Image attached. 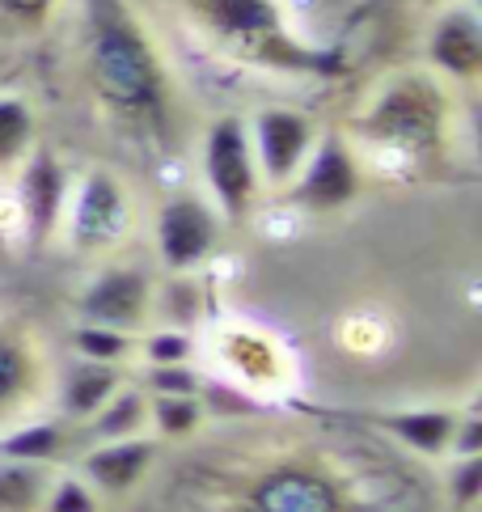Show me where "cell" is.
Masks as SVG:
<instances>
[{
  "label": "cell",
  "instance_id": "3957f363",
  "mask_svg": "<svg viewBox=\"0 0 482 512\" xmlns=\"http://www.w3.org/2000/svg\"><path fill=\"white\" fill-rule=\"evenodd\" d=\"M203 178H208L216 204L229 221H241L250 212L258 191V166L250 149V127L241 119L212 123L208 140H203Z\"/></svg>",
  "mask_w": 482,
  "mask_h": 512
},
{
  "label": "cell",
  "instance_id": "7c38bea8",
  "mask_svg": "<svg viewBox=\"0 0 482 512\" xmlns=\"http://www.w3.org/2000/svg\"><path fill=\"white\" fill-rule=\"evenodd\" d=\"M68 204V174L51 153H30L26 174H22V212L34 237H51L55 225L64 221Z\"/></svg>",
  "mask_w": 482,
  "mask_h": 512
},
{
  "label": "cell",
  "instance_id": "ba28073f",
  "mask_svg": "<svg viewBox=\"0 0 482 512\" xmlns=\"http://www.w3.org/2000/svg\"><path fill=\"white\" fill-rule=\"evenodd\" d=\"M157 246L170 271H191L220 246V221L199 195H174L157 216Z\"/></svg>",
  "mask_w": 482,
  "mask_h": 512
},
{
  "label": "cell",
  "instance_id": "5bb4252c",
  "mask_svg": "<svg viewBox=\"0 0 482 512\" xmlns=\"http://www.w3.org/2000/svg\"><path fill=\"white\" fill-rule=\"evenodd\" d=\"M377 424L419 453H444L453 445L457 415H449V411H394V415H381Z\"/></svg>",
  "mask_w": 482,
  "mask_h": 512
},
{
  "label": "cell",
  "instance_id": "8992f818",
  "mask_svg": "<svg viewBox=\"0 0 482 512\" xmlns=\"http://www.w3.org/2000/svg\"><path fill=\"white\" fill-rule=\"evenodd\" d=\"M356 191H360V166H356V157H351L347 140L335 132L313 140V149L301 166V178H296V187H292L296 204H305L313 212H335V208L351 204Z\"/></svg>",
  "mask_w": 482,
  "mask_h": 512
},
{
  "label": "cell",
  "instance_id": "e0dca14e",
  "mask_svg": "<svg viewBox=\"0 0 482 512\" xmlns=\"http://www.w3.org/2000/svg\"><path fill=\"white\" fill-rule=\"evenodd\" d=\"M34 386V360L30 347L13 335H0V415L22 407V398Z\"/></svg>",
  "mask_w": 482,
  "mask_h": 512
},
{
  "label": "cell",
  "instance_id": "8fae6325",
  "mask_svg": "<svg viewBox=\"0 0 482 512\" xmlns=\"http://www.w3.org/2000/svg\"><path fill=\"white\" fill-rule=\"evenodd\" d=\"M428 56L444 77L474 81L482 72V22L474 9H444L428 34Z\"/></svg>",
  "mask_w": 482,
  "mask_h": 512
},
{
  "label": "cell",
  "instance_id": "52a82bcc",
  "mask_svg": "<svg viewBox=\"0 0 482 512\" xmlns=\"http://www.w3.org/2000/svg\"><path fill=\"white\" fill-rule=\"evenodd\" d=\"M318 140V127L301 111H284V106H271V111H258L254 127H250V149H254V166L263 170L271 182H292L301 174L305 157Z\"/></svg>",
  "mask_w": 482,
  "mask_h": 512
},
{
  "label": "cell",
  "instance_id": "7402d4cb",
  "mask_svg": "<svg viewBox=\"0 0 482 512\" xmlns=\"http://www.w3.org/2000/svg\"><path fill=\"white\" fill-rule=\"evenodd\" d=\"M199 402L195 394H157L153 402V419L165 436H187L195 424H199Z\"/></svg>",
  "mask_w": 482,
  "mask_h": 512
},
{
  "label": "cell",
  "instance_id": "9c48e42d",
  "mask_svg": "<svg viewBox=\"0 0 482 512\" xmlns=\"http://www.w3.org/2000/svg\"><path fill=\"white\" fill-rule=\"evenodd\" d=\"M250 512H347L335 479L309 466H275L250 487Z\"/></svg>",
  "mask_w": 482,
  "mask_h": 512
},
{
  "label": "cell",
  "instance_id": "ac0fdd59",
  "mask_svg": "<svg viewBox=\"0 0 482 512\" xmlns=\"http://www.w3.org/2000/svg\"><path fill=\"white\" fill-rule=\"evenodd\" d=\"M34 144V115L22 98H0V170H13L30 157Z\"/></svg>",
  "mask_w": 482,
  "mask_h": 512
},
{
  "label": "cell",
  "instance_id": "83f0119b",
  "mask_svg": "<svg viewBox=\"0 0 482 512\" xmlns=\"http://www.w3.org/2000/svg\"><path fill=\"white\" fill-rule=\"evenodd\" d=\"M453 449L461 457H470V453L482 449V424L478 419H466V428H453Z\"/></svg>",
  "mask_w": 482,
  "mask_h": 512
},
{
  "label": "cell",
  "instance_id": "44dd1931",
  "mask_svg": "<svg viewBox=\"0 0 482 512\" xmlns=\"http://www.w3.org/2000/svg\"><path fill=\"white\" fill-rule=\"evenodd\" d=\"M77 352L85 360H98V364H119L127 352H132V339H127V331H110V326H81L77 331Z\"/></svg>",
  "mask_w": 482,
  "mask_h": 512
},
{
  "label": "cell",
  "instance_id": "cb8c5ba5",
  "mask_svg": "<svg viewBox=\"0 0 482 512\" xmlns=\"http://www.w3.org/2000/svg\"><path fill=\"white\" fill-rule=\"evenodd\" d=\"M47 512H98V500L94 491L77 479H60L51 487V500H47Z\"/></svg>",
  "mask_w": 482,
  "mask_h": 512
},
{
  "label": "cell",
  "instance_id": "d4e9b609",
  "mask_svg": "<svg viewBox=\"0 0 482 512\" xmlns=\"http://www.w3.org/2000/svg\"><path fill=\"white\" fill-rule=\"evenodd\" d=\"M144 352L153 364H187L191 360V339L178 335V331H161V335L148 339Z\"/></svg>",
  "mask_w": 482,
  "mask_h": 512
},
{
  "label": "cell",
  "instance_id": "9a60e30c",
  "mask_svg": "<svg viewBox=\"0 0 482 512\" xmlns=\"http://www.w3.org/2000/svg\"><path fill=\"white\" fill-rule=\"evenodd\" d=\"M119 390V369L115 364H98V360H85L68 373L64 381V411L72 419H85V415H98L110 394Z\"/></svg>",
  "mask_w": 482,
  "mask_h": 512
},
{
  "label": "cell",
  "instance_id": "ffe728a7",
  "mask_svg": "<svg viewBox=\"0 0 482 512\" xmlns=\"http://www.w3.org/2000/svg\"><path fill=\"white\" fill-rule=\"evenodd\" d=\"M0 453L9 457V462H51L55 453H60V428L55 424H30L22 432H13L0 441Z\"/></svg>",
  "mask_w": 482,
  "mask_h": 512
},
{
  "label": "cell",
  "instance_id": "603a6c76",
  "mask_svg": "<svg viewBox=\"0 0 482 512\" xmlns=\"http://www.w3.org/2000/svg\"><path fill=\"white\" fill-rule=\"evenodd\" d=\"M449 491H453V500H457L461 508H474V504L482 500V453L461 457L457 470H453Z\"/></svg>",
  "mask_w": 482,
  "mask_h": 512
},
{
  "label": "cell",
  "instance_id": "4fadbf2b",
  "mask_svg": "<svg viewBox=\"0 0 482 512\" xmlns=\"http://www.w3.org/2000/svg\"><path fill=\"white\" fill-rule=\"evenodd\" d=\"M153 441H140V436H123V441H102V449H94L85 457V474L94 479L98 487L115 491V496H123V491H132L144 470L153 466Z\"/></svg>",
  "mask_w": 482,
  "mask_h": 512
},
{
  "label": "cell",
  "instance_id": "484cf974",
  "mask_svg": "<svg viewBox=\"0 0 482 512\" xmlns=\"http://www.w3.org/2000/svg\"><path fill=\"white\" fill-rule=\"evenodd\" d=\"M153 390L157 394H195L199 390V377L187 369V364H153Z\"/></svg>",
  "mask_w": 482,
  "mask_h": 512
},
{
  "label": "cell",
  "instance_id": "4316f807",
  "mask_svg": "<svg viewBox=\"0 0 482 512\" xmlns=\"http://www.w3.org/2000/svg\"><path fill=\"white\" fill-rule=\"evenodd\" d=\"M55 0H0V9H5L9 17H17V22H43V17L51 13Z\"/></svg>",
  "mask_w": 482,
  "mask_h": 512
},
{
  "label": "cell",
  "instance_id": "7a4b0ae2",
  "mask_svg": "<svg viewBox=\"0 0 482 512\" xmlns=\"http://www.w3.org/2000/svg\"><path fill=\"white\" fill-rule=\"evenodd\" d=\"M191 9L208 34H216L246 60H263L275 68H330L318 51H305L284 30L275 0H191Z\"/></svg>",
  "mask_w": 482,
  "mask_h": 512
},
{
  "label": "cell",
  "instance_id": "277c9868",
  "mask_svg": "<svg viewBox=\"0 0 482 512\" xmlns=\"http://www.w3.org/2000/svg\"><path fill=\"white\" fill-rule=\"evenodd\" d=\"M368 132L389 140L394 149H428L440 136V98L432 94L428 81H402L389 85L373 106V119H368Z\"/></svg>",
  "mask_w": 482,
  "mask_h": 512
},
{
  "label": "cell",
  "instance_id": "5b68a950",
  "mask_svg": "<svg viewBox=\"0 0 482 512\" xmlns=\"http://www.w3.org/2000/svg\"><path fill=\"white\" fill-rule=\"evenodd\" d=\"M64 221H68V242L85 254L119 242V233L127 225V195L119 187V178H110L102 170L85 174L72 204H64Z\"/></svg>",
  "mask_w": 482,
  "mask_h": 512
},
{
  "label": "cell",
  "instance_id": "30bf717a",
  "mask_svg": "<svg viewBox=\"0 0 482 512\" xmlns=\"http://www.w3.org/2000/svg\"><path fill=\"white\" fill-rule=\"evenodd\" d=\"M148 309V276L132 267H110L85 288L81 318L89 326H110V331H132Z\"/></svg>",
  "mask_w": 482,
  "mask_h": 512
},
{
  "label": "cell",
  "instance_id": "d6986e66",
  "mask_svg": "<svg viewBox=\"0 0 482 512\" xmlns=\"http://www.w3.org/2000/svg\"><path fill=\"white\" fill-rule=\"evenodd\" d=\"M144 428V398L140 394H110V402L94 415V432L102 441H123Z\"/></svg>",
  "mask_w": 482,
  "mask_h": 512
},
{
  "label": "cell",
  "instance_id": "2e32d148",
  "mask_svg": "<svg viewBox=\"0 0 482 512\" xmlns=\"http://www.w3.org/2000/svg\"><path fill=\"white\" fill-rule=\"evenodd\" d=\"M47 500V470L39 462L0 466V512H39Z\"/></svg>",
  "mask_w": 482,
  "mask_h": 512
},
{
  "label": "cell",
  "instance_id": "6da1fadb",
  "mask_svg": "<svg viewBox=\"0 0 482 512\" xmlns=\"http://www.w3.org/2000/svg\"><path fill=\"white\" fill-rule=\"evenodd\" d=\"M89 85L98 102L119 123L144 136H161L170 127V77L153 39L127 13L123 0L89 5Z\"/></svg>",
  "mask_w": 482,
  "mask_h": 512
}]
</instances>
